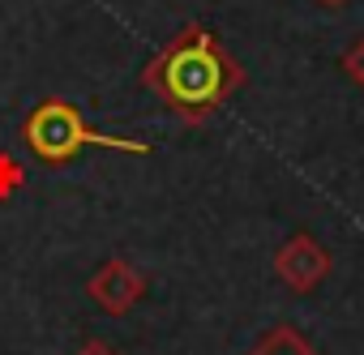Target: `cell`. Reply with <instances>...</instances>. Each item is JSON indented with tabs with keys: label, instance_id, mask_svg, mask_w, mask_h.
I'll return each mask as SVG.
<instances>
[{
	"label": "cell",
	"instance_id": "6da1fadb",
	"mask_svg": "<svg viewBox=\"0 0 364 355\" xmlns=\"http://www.w3.org/2000/svg\"><path fill=\"white\" fill-rule=\"evenodd\" d=\"M249 82L245 65L202 22L180 26L141 69V86L185 124H206Z\"/></svg>",
	"mask_w": 364,
	"mask_h": 355
},
{
	"label": "cell",
	"instance_id": "7a4b0ae2",
	"mask_svg": "<svg viewBox=\"0 0 364 355\" xmlns=\"http://www.w3.org/2000/svg\"><path fill=\"white\" fill-rule=\"evenodd\" d=\"M22 141L48 167H65L82 150H116V154H137V158L150 154V146L141 137H116V133L90 129L82 107L69 103V99H56V94H48L31 107V116L22 124Z\"/></svg>",
	"mask_w": 364,
	"mask_h": 355
},
{
	"label": "cell",
	"instance_id": "3957f363",
	"mask_svg": "<svg viewBox=\"0 0 364 355\" xmlns=\"http://www.w3.org/2000/svg\"><path fill=\"white\" fill-rule=\"evenodd\" d=\"M330 270H334V261H330L326 244H321L317 236H309V231L287 236L283 248L274 253V274H279V283H283L287 291H296V295L317 291V287L330 278Z\"/></svg>",
	"mask_w": 364,
	"mask_h": 355
},
{
	"label": "cell",
	"instance_id": "277c9868",
	"mask_svg": "<svg viewBox=\"0 0 364 355\" xmlns=\"http://www.w3.org/2000/svg\"><path fill=\"white\" fill-rule=\"evenodd\" d=\"M86 295H90L107 317H124V312H133L137 300L146 295V274H141L137 266H129L124 257H107V261L90 274Z\"/></svg>",
	"mask_w": 364,
	"mask_h": 355
},
{
	"label": "cell",
	"instance_id": "5b68a950",
	"mask_svg": "<svg viewBox=\"0 0 364 355\" xmlns=\"http://www.w3.org/2000/svg\"><path fill=\"white\" fill-rule=\"evenodd\" d=\"M245 355H321L296 325H274V329H266Z\"/></svg>",
	"mask_w": 364,
	"mask_h": 355
},
{
	"label": "cell",
	"instance_id": "8992f818",
	"mask_svg": "<svg viewBox=\"0 0 364 355\" xmlns=\"http://www.w3.org/2000/svg\"><path fill=\"white\" fill-rule=\"evenodd\" d=\"M22 189H26V167H22V158L9 154V150H0V202H14Z\"/></svg>",
	"mask_w": 364,
	"mask_h": 355
},
{
	"label": "cell",
	"instance_id": "52a82bcc",
	"mask_svg": "<svg viewBox=\"0 0 364 355\" xmlns=\"http://www.w3.org/2000/svg\"><path fill=\"white\" fill-rule=\"evenodd\" d=\"M338 69H343V73H347V77H351V82H355L360 90H364V35H360V39H355V43H351L347 52H343Z\"/></svg>",
	"mask_w": 364,
	"mask_h": 355
},
{
	"label": "cell",
	"instance_id": "ba28073f",
	"mask_svg": "<svg viewBox=\"0 0 364 355\" xmlns=\"http://www.w3.org/2000/svg\"><path fill=\"white\" fill-rule=\"evenodd\" d=\"M73 355H120V351H116L112 342H103V338H86V342H82Z\"/></svg>",
	"mask_w": 364,
	"mask_h": 355
},
{
	"label": "cell",
	"instance_id": "9c48e42d",
	"mask_svg": "<svg viewBox=\"0 0 364 355\" xmlns=\"http://www.w3.org/2000/svg\"><path fill=\"white\" fill-rule=\"evenodd\" d=\"M321 5H330V9H338V5H343V0H321Z\"/></svg>",
	"mask_w": 364,
	"mask_h": 355
}]
</instances>
